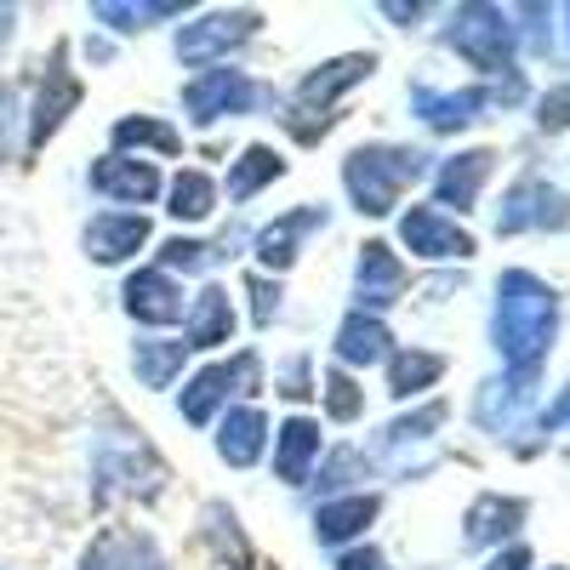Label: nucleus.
I'll return each mask as SVG.
<instances>
[{
    "label": "nucleus",
    "mask_w": 570,
    "mask_h": 570,
    "mask_svg": "<svg viewBox=\"0 0 570 570\" xmlns=\"http://www.w3.org/2000/svg\"><path fill=\"white\" fill-rule=\"evenodd\" d=\"M314 228H325V206H297V212H285V217H274L263 234H257V257H263V268H292L297 263V252H303V240Z\"/></svg>",
    "instance_id": "obj_19"
},
{
    "label": "nucleus",
    "mask_w": 570,
    "mask_h": 570,
    "mask_svg": "<svg viewBox=\"0 0 570 570\" xmlns=\"http://www.w3.org/2000/svg\"><path fill=\"white\" fill-rule=\"evenodd\" d=\"M400 240L411 246V257H422V263H468L473 252V234L456 223V217H445L440 206H411L405 217H400Z\"/></svg>",
    "instance_id": "obj_9"
},
{
    "label": "nucleus",
    "mask_w": 570,
    "mask_h": 570,
    "mask_svg": "<svg viewBox=\"0 0 570 570\" xmlns=\"http://www.w3.org/2000/svg\"><path fill=\"white\" fill-rule=\"evenodd\" d=\"M320 422L314 416H285L279 434H274V473L285 485H308V473L320 462Z\"/></svg>",
    "instance_id": "obj_18"
},
{
    "label": "nucleus",
    "mask_w": 570,
    "mask_h": 570,
    "mask_svg": "<svg viewBox=\"0 0 570 570\" xmlns=\"http://www.w3.org/2000/svg\"><path fill=\"white\" fill-rule=\"evenodd\" d=\"M383 12H389V18H400V23H405V29H411V23H416V18H422V7H383Z\"/></svg>",
    "instance_id": "obj_44"
},
{
    "label": "nucleus",
    "mask_w": 570,
    "mask_h": 570,
    "mask_svg": "<svg viewBox=\"0 0 570 570\" xmlns=\"http://www.w3.org/2000/svg\"><path fill=\"white\" fill-rule=\"evenodd\" d=\"M166 485V462L137 434H104L91 451V497H155Z\"/></svg>",
    "instance_id": "obj_3"
},
{
    "label": "nucleus",
    "mask_w": 570,
    "mask_h": 570,
    "mask_svg": "<svg viewBox=\"0 0 570 570\" xmlns=\"http://www.w3.org/2000/svg\"><path fill=\"white\" fill-rule=\"evenodd\" d=\"M80 246H86L91 263H126L131 252L149 246V217L142 212H98L86 223Z\"/></svg>",
    "instance_id": "obj_14"
},
{
    "label": "nucleus",
    "mask_w": 570,
    "mask_h": 570,
    "mask_svg": "<svg viewBox=\"0 0 570 570\" xmlns=\"http://www.w3.org/2000/svg\"><path fill=\"white\" fill-rule=\"evenodd\" d=\"M257 376H263V360L246 348L240 360H234V365H206L200 376H195V383H188L183 389V416L188 422H212V411L228 400V394H257Z\"/></svg>",
    "instance_id": "obj_11"
},
{
    "label": "nucleus",
    "mask_w": 570,
    "mask_h": 570,
    "mask_svg": "<svg viewBox=\"0 0 570 570\" xmlns=\"http://www.w3.org/2000/svg\"><path fill=\"white\" fill-rule=\"evenodd\" d=\"M263 440H268V416L257 405H234L223 422H217V456L228 468H252L263 456Z\"/></svg>",
    "instance_id": "obj_22"
},
{
    "label": "nucleus",
    "mask_w": 570,
    "mask_h": 570,
    "mask_svg": "<svg viewBox=\"0 0 570 570\" xmlns=\"http://www.w3.org/2000/svg\"><path fill=\"white\" fill-rule=\"evenodd\" d=\"M131 570H166V559H160L149 542H137V559H131Z\"/></svg>",
    "instance_id": "obj_43"
},
{
    "label": "nucleus",
    "mask_w": 570,
    "mask_h": 570,
    "mask_svg": "<svg viewBox=\"0 0 570 570\" xmlns=\"http://www.w3.org/2000/svg\"><path fill=\"white\" fill-rule=\"evenodd\" d=\"M183 343H166V337H142L131 343V365L142 376V389H171V376L183 371Z\"/></svg>",
    "instance_id": "obj_29"
},
{
    "label": "nucleus",
    "mask_w": 570,
    "mask_h": 570,
    "mask_svg": "<svg viewBox=\"0 0 570 570\" xmlns=\"http://www.w3.org/2000/svg\"><path fill=\"white\" fill-rule=\"evenodd\" d=\"M86 183L98 188L104 200H126V206H149L160 195V171L149 160H131V155H104L91 160Z\"/></svg>",
    "instance_id": "obj_15"
},
{
    "label": "nucleus",
    "mask_w": 570,
    "mask_h": 570,
    "mask_svg": "<svg viewBox=\"0 0 570 570\" xmlns=\"http://www.w3.org/2000/svg\"><path fill=\"white\" fill-rule=\"evenodd\" d=\"M228 337H234V303L223 285H206L195 297V308H188V343L183 348H223Z\"/></svg>",
    "instance_id": "obj_23"
},
{
    "label": "nucleus",
    "mask_w": 570,
    "mask_h": 570,
    "mask_svg": "<svg viewBox=\"0 0 570 570\" xmlns=\"http://www.w3.org/2000/svg\"><path fill=\"white\" fill-rule=\"evenodd\" d=\"M440 422H445V400H434V405H422V411L400 416V422L389 428V445H422V440H434Z\"/></svg>",
    "instance_id": "obj_33"
},
{
    "label": "nucleus",
    "mask_w": 570,
    "mask_h": 570,
    "mask_svg": "<svg viewBox=\"0 0 570 570\" xmlns=\"http://www.w3.org/2000/svg\"><path fill=\"white\" fill-rule=\"evenodd\" d=\"M485 570H531V553H525V548L513 542V548H508V553H497V559H491Z\"/></svg>",
    "instance_id": "obj_42"
},
{
    "label": "nucleus",
    "mask_w": 570,
    "mask_h": 570,
    "mask_svg": "<svg viewBox=\"0 0 570 570\" xmlns=\"http://www.w3.org/2000/svg\"><path fill=\"white\" fill-rule=\"evenodd\" d=\"M559 331V297L553 285L531 268H508L497 279V308H491V343L513 376H537Z\"/></svg>",
    "instance_id": "obj_1"
},
{
    "label": "nucleus",
    "mask_w": 570,
    "mask_h": 570,
    "mask_svg": "<svg viewBox=\"0 0 570 570\" xmlns=\"http://www.w3.org/2000/svg\"><path fill=\"white\" fill-rule=\"evenodd\" d=\"M553 570H564V564H553Z\"/></svg>",
    "instance_id": "obj_47"
},
{
    "label": "nucleus",
    "mask_w": 570,
    "mask_h": 570,
    "mask_svg": "<svg viewBox=\"0 0 570 570\" xmlns=\"http://www.w3.org/2000/svg\"><path fill=\"white\" fill-rule=\"evenodd\" d=\"M564 422H570V389H564V394H559V400H553V405H548L542 416H537V445H548V440L559 434Z\"/></svg>",
    "instance_id": "obj_40"
},
{
    "label": "nucleus",
    "mask_w": 570,
    "mask_h": 570,
    "mask_svg": "<svg viewBox=\"0 0 570 570\" xmlns=\"http://www.w3.org/2000/svg\"><path fill=\"white\" fill-rule=\"evenodd\" d=\"M12 29H18V12L7 7V12H0V46H7V40H12Z\"/></svg>",
    "instance_id": "obj_45"
},
{
    "label": "nucleus",
    "mask_w": 570,
    "mask_h": 570,
    "mask_svg": "<svg viewBox=\"0 0 570 570\" xmlns=\"http://www.w3.org/2000/svg\"><path fill=\"white\" fill-rule=\"evenodd\" d=\"M445 376V354H434V348H400V354H389V394L394 400H416L422 389H434Z\"/></svg>",
    "instance_id": "obj_26"
},
{
    "label": "nucleus",
    "mask_w": 570,
    "mask_h": 570,
    "mask_svg": "<svg viewBox=\"0 0 570 570\" xmlns=\"http://www.w3.org/2000/svg\"><path fill=\"white\" fill-rule=\"evenodd\" d=\"M80 75L69 69V52L58 46L52 52V63H46V75H40V86H35V104H29V131H23V149L35 155V149H46L58 131H63V120L80 109Z\"/></svg>",
    "instance_id": "obj_6"
},
{
    "label": "nucleus",
    "mask_w": 570,
    "mask_h": 570,
    "mask_svg": "<svg viewBox=\"0 0 570 570\" xmlns=\"http://www.w3.org/2000/svg\"><path fill=\"white\" fill-rule=\"evenodd\" d=\"M531 228H570V200L537 171H525L497 212V234H531Z\"/></svg>",
    "instance_id": "obj_8"
},
{
    "label": "nucleus",
    "mask_w": 570,
    "mask_h": 570,
    "mask_svg": "<svg viewBox=\"0 0 570 570\" xmlns=\"http://www.w3.org/2000/svg\"><path fill=\"white\" fill-rule=\"evenodd\" d=\"M109 137H115V149H160V155H177L183 149L177 126H166L155 115H126V120H115Z\"/></svg>",
    "instance_id": "obj_30"
},
{
    "label": "nucleus",
    "mask_w": 570,
    "mask_h": 570,
    "mask_svg": "<svg viewBox=\"0 0 570 570\" xmlns=\"http://www.w3.org/2000/svg\"><path fill=\"white\" fill-rule=\"evenodd\" d=\"M428 171V155L422 149H405V142H365L343 160V188L354 212L365 217H389L400 206V195Z\"/></svg>",
    "instance_id": "obj_2"
},
{
    "label": "nucleus",
    "mask_w": 570,
    "mask_h": 570,
    "mask_svg": "<svg viewBox=\"0 0 570 570\" xmlns=\"http://www.w3.org/2000/svg\"><path fill=\"white\" fill-rule=\"evenodd\" d=\"M279 394H285V400H308V394H314V389H308V354H297V360L279 365Z\"/></svg>",
    "instance_id": "obj_39"
},
{
    "label": "nucleus",
    "mask_w": 570,
    "mask_h": 570,
    "mask_svg": "<svg viewBox=\"0 0 570 570\" xmlns=\"http://www.w3.org/2000/svg\"><path fill=\"white\" fill-rule=\"evenodd\" d=\"M445 46L480 75H513V12L502 7H456Z\"/></svg>",
    "instance_id": "obj_4"
},
{
    "label": "nucleus",
    "mask_w": 570,
    "mask_h": 570,
    "mask_svg": "<svg viewBox=\"0 0 570 570\" xmlns=\"http://www.w3.org/2000/svg\"><path fill=\"white\" fill-rule=\"evenodd\" d=\"M246 292H252V314H257V325H268V320L279 314V279L252 274V279H246Z\"/></svg>",
    "instance_id": "obj_37"
},
{
    "label": "nucleus",
    "mask_w": 570,
    "mask_h": 570,
    "mask_svg": "<svg viewBox=\"0 0 570 570\" xmlns=\"http://www.w3.org/2000/svg\"><path fill=\"white\" fill-rule=\"evenodd\" d=\"M257 29H263V12H206V18L177 29V58L217 69V63H228V52H240Z\"/></svg>",
    "instance_id": "obj_7"
},
{
    "label": "nucleus",
    "mask_w": 570,
    "mask_h": 570,
    "mask_svg": "<svg viewBox=\"0 0 570 570\" xmlns=\"http://www.w3.org/2000/svg\"><path fill=\"white\" fill-rule=\"evenodd\" d=\"M257 104H263V86L246 69H228V63L200 69L195 80L183 86V109H188V120H195V126H217L228 115H252Z\"/></svg>",
    "instance_id": "obj_5"
},
{
    "label": "nucleus",
    "mask_w": 570,
    "mask_h": 570,
    "mask_svg": "<svg viewBox=\"0 0 570 570\" xmlns=\"http://www.w3.org/2000/svg\"><path fill=\"white\" fill-rule=\"evenodd\" d=\"M491 166H497L491 149H462V155H451V160L434 171V195H440V206L473 212V200H480V188H485Z\"/></svg>",
    "instance_id": "obj_21"
},
{
    "label": "nucleus",
    "mask_w": 570,
    "mask_h": 570,
    "mask_svg": "<svg viewBox=\"0 0 570 570\" xmlns=\"http://www.w3.org/2000/svg\"><path fill=\"white\" fill-rule=\"evenodd\" d=\"M126 314L142 325H177L183 320V285L166 268H137L126 279Z\"/></svg>",
    "instance_id": "obj_17"
},
{
    "label": "nucleus",
    "mask_w": 570,
    "mask_h": 570,
    "mask_svg": "<svg viewBox=\"0 0 570 570\" xmlns=\"http://www.w3.org/2000/svg\"><path fill=\"white\" fill-rule=\"evenodd\" d=\"M91 18L109 23L115 35H137V29H149L155 18H183V0H155V7H120V0H98V7H91Z\"/></svg>",
    "instance_id": "obj_31"
},
{
    "label": "nucleus",
    "mask_w": 570,
    "mask_h": 570,
    "mask_svg": "<svg viewBox=\"0 0 570 570\" xmlns=\"http://www.w3.org/2000/svg\"><path fill=\"white\" fill-rule=\"evenodd\" d=\"M537 120H542L548 131H564V126H570V80H559V86L542 91V98H537Z\"/></svg>",
    "instance_id": "obj_36"
},
{
    "label": "nucleus",
    "mask_w": 570,
    "mask_h": 570,
    "mask_svg": "<svg viewBox=\"0 0 570 570\" xmlns=\"http://www.w3.org/2000/svg\"><path fill=\"white\" fill-rule=\"evenodd\" d=\"M274 177H285V160L268 149V142H252V149L228 166V200H252L263 183H274Z\"/></svg>",
    "instance_id": "obj_28"
},
{
    "label": "nucleus",
    "mask_w": 570,
    "mask_h": 570,
    "mask_svg": "<svg viewBox=\"0 0 570 570\" xmlns=\"http://www.w3.org/2000/svg\"><path fill=\"white\" fill-rule=\"evenodd\" d=\"M337 570H389V559L376 553V548H354V553L337 559Z\"/></svg>",
    "instance_id": "obj_41"
},
{
    "label": "nucleus",
    "mask_w": 570,
    "mask_h": 570,
    "mask_svg": "<svg viewBox=\"0 0 570 570\" xmlns=\"http://www.w3.org/2000/svg\"><path fill=\"white\" fill-rule=\"evenodd\" d=\"M564 18H570V7H564Z\"/></svg>",
    "instance_id": "obj_46"
},
{
    "label": "nucleus",
    "mask_w": 570,
    "mask_h": 570,
    "mask_svg": "<svg viewBox=\"0 0 570 570\" xmlns=\"http://www.w3.org/2000/svg\"><path fill=\"white\" fill-rule=\"evenodd\" d=\"M325 411H331V422H354L365 411V394H360V383H354L343 365L325 376Z\"/></svg>",
    "instance_id": "obj_32"
},
{
    "label": "nucleus",
    "mask_w": 570,
    "mask_h": 570,
    "mask_svg": "<svg viewBox=\"0 0 570 570\" xmlns=\"http://www.w3.org/2000/svg\"><path fill=\"white\" fill-rule=\"evenodd\" d=\"M400 292H405V263L394 257V246L365 240V246H360V263H354V297H360V314L394 308Z\"/></svg>",
    "instance_id": "obj_13"
},
{
    "label": "nucleus",
    "mask_w": 570,
    "mask_h": 570,
    "mask_svg": "<svg viewBox=\"0 0 570 570\" xmlns=\"http://www.w3.org/2000/svg\"><path fill=\"white\" fill-rule=\"evenodd\" d=\"M376 497H365V491H354V497H337V502H325L320 513H314V537L325 542V548H337V542H348V537H360L371 519H376Z\"/></svg>",
    "instance_id": "obj_25"
},
{
    "label": "nucleus",
    "mask_w": 570,
    "mask_h": 570,
    "mask_svg": "<svg viewBox=\"0 0 570 570\" xmlns=\"http://www.w3.org/2000/svg\"><path fill=\"white\" fill-rule=\"evenodd\" d=\"M12 131H18V91L0 80V160L18 149V137H12Z\"/></svg>",
    "instance_id": "obj_38"
},
{
    "label": "nucleus",
    "mask_w": 570,
    "mask_h": 570,
    "mask_svg": "<svg viewBox=\"0 0 570 570\" xmlns=\"http://www.w3.org/2000/svg\"><path fill=\"white\" fill-rule=\"evenodd\" d=\"M217 252L206 246V240H166L160 246V268L171 274V268H183V274H195V268H206Z\"/></svg>",
    "instance_id": "obj_34"
},
{
    "label": "nucleus",
    "mask_w": 570,
    "mask_h": 570,
    "mask_svg": "<svg viewBox=\"0 0 570 570\" xmlns=\"http://www.w3.org/2000/svg\"><path fill=\"white\" fill-rule=\"evenodd\" d=\"M394 337H389V325L376 320V314H348L343 325H337V360L343 365H376V360H389L394 348H389Z\"/></svg>",
    "instance_id": "obj_24"
},
{
    "label": "nucleus",
    "mask_w": 570,
    "mask_h": 570,
    "mask_svg": "<svg viewBox=\"0 0 570 570\" xmlns=\"http://www.w3.org/2000/svg\"><path fill=\"white\" fill-rule=\"evenodd\" d=\"M491 104H497V98H491V91H480V86H462V91L416 86V91H411V109H416V120H422L428 131H462V126L480 120Z\"/></svg>",
    "instance_id": "obj_16"
},
{
    "label": "nucleus",
    "mask_w": 570,
    "mask_h": 570,
    "mask_svg": "<svg viewBox=\"0 0 570 570\" xmlns=\"http://www.w3.org/2000/svg\"><path fill=\"white\" fill-rule=\"evenodd\" d=\"M177 223H206L217 212V183L200 171V166H188L171 177V206H166Z\"/></svg>",
    "instance_id": "obj_27"
},
{
    "label": "nucleus",
    "mask_w": 570,
    "mask_h": 570,
    "mask_svg": "<svg viewBox=\"0 0 570 570\" xmlns=\"http://www.w3.org/2000/svg\"><path fill=\"white\" fill-rule=\"evenodd\" d=\"M531 394H537V376H491L473 400V422L485 428L497 440H513L519 428H525V411H531Z\"/></svg>",
    "instance_id": "obj_12"
},
{
    "label": "nucleus",
    "mask_w": 570,
    "mask_h": 570,
    "mask_svg": "<svg viewBox=\"0 0 570 570\" xmlns=\"http://www.w3.org/2000/svg\"><path fill=\"white\" fill-rule=\"evenodd\" d=\"M519 525H525V502L485 491L480 502L468 508V519H462V542H468V548H502Z\"/></svg>",
    "instance_id": "obj_20"
},
{
    "label": "nucleus",
    "mask_w": 570,
    "mask_h": 570,
    "mask_svg": "<svg viewBox=\"0 0 570 570\" xmlns=\"http://www.w3.org/2000/svg\"><path fill=\"white\" fill-rule=\"evenodd\" d=\"M131 548H126V537H98L86 548V559H80V570H131Z\"/></svg>",
    "instance_id": "obj_35"
},
{
    "label": "nucleus",
    "mask_w": 570,
    "mask_h": 570,
    "mask_svg": "<svg viewBox=\"0 0 570 570\" xmlns=\"http://www.w3.org/2000/svg\"><path fill=\"white\" fill-rule=\"evenodd\" d=\"M371 75H376V58H371V52H348V58H331V63L308 69V75L297 80V98H292V109H285V120L314 115V109H320V120H337V115H325V109L337 104L348 86H360V80H371Z\"/></svg>",
    "instance_id": "obj_10"
}]
</instances>
